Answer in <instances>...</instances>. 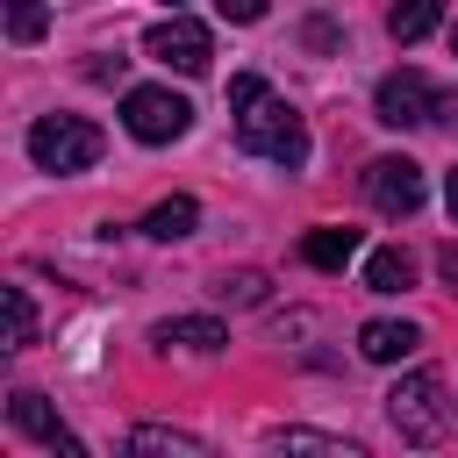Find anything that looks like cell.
<instances>
[{
  "label": "cell",
  "instance_id": "1",
  "mask_svg": "<svg viewBox=\"0 0 458 458\" xmlns=\"http://www.w3.org/2000/svg\"><path fill=\"white\" fill-rule=\"evenodd\" d=\"M229 114H236V143H243L250 157L286 165V172L308 165V129H301V114H293L258 72H236V79H229Z\"/></svg>",
  "mask_w": 458,
  "mask_h": 458
},
{
  "label": "cell",
  "instance_id": "2",
  "mask_svg": "<svg viewBox=\"0 0 458 458\" xmlns=\"http://www.w3.org/2000/svg\"><path fill=\"white\" fill-rule=\"evenodd\" d=\"M29 157H36L43 172H86V165L100 157V129L79 122V114H43V122L29 129Z\"/></svg>",
  "mask_w": 458,
  "mask_h": 458
},
{
  "label": "cell",
  "instance_id": "3",
  "mask_svg": "<svg viewBox=\"0 0 458 458\" xmlns=\"http://www.w3.org/2000/svg\"><path fill=\"white\" fill-rule=\"evenodd\" d=\"M386 415H394V429H401L408 444H437L444 422H451V408H444V379H437V372H408V379L386 394Z\"/></svg>",
  "mask_w": 458,
  "mask_h": 458
},
{
  "label": "cell",
  "instance_id": "4",
  "mask_svg": "<svg viewBox=\"0 0 458 458\" xmlns=\"http://www.w3.org/2000/svg\"><path fill=\"white\" fill-rule=\"evenodd\" d=\"M372 107H379V122L386 129H422V122H444V114H458L422 72H386L379 79V93H372Z\"/></svg>",
  "mask_w": 458,
  "mask_h": 458
},
{
  "label": "cell",
  "instance_id": "5",
  "mask_svg": "<svg viewBox=\"0 0 458 458\" xmlns=\"http://www.w3.org/2000/svg\"><path fill=\"white\" fill-rule=\"evenodd\" d=\"M122 122H129V136H136V143H172V136H186V129H193V107H186L172 86H129Z\"/></svg>",
  "mask_w": 458,
  "mask_h": 458
},
{
  "label": "cell",
  "instance_id": "6",
  "mask_svg": "<svg viewBox=\"0 0 458 458\" xmlns=\"http://www.w3.org/2000/svg\"><path fill=\"white\" fill-rule=\"evenodd\" d=\"M143 50L157 57V64H172V72H208V57H215V43H208V29L200 21H186V14H172V21H150V36H143Z\"/></svg>",
  "mask_w": 458,
  "mask_h": 458
},
{
  "label": "cell",
  "instance_id": "7",
  "mask_svg": "<svg viewBox=\"0 0 458 458\" xmlns=\"http://www.w3.org/2000/svg\"><path fill=\"white\" fill-rule=\"evenodd\" d=\"M365 200L379 215H415L422 208V165L415 157H372L365 165Z\"/></svg>",
  "mask_w": 458,
  "mask_h": 458
},
{
  "label": "cell",
  "instance_id": "8",
  "mask_svg": "<svg viewBox=\"0 0 458 458\" xmlns=\"http://www.w3.org/2000/svg\"><path fill=\"white\" fill-rule=\"evenodd\" d=\"M7 422H14L21 437H36V444H50V451L79 458V437H72V429H64V422L43 408V394H14V401H7Z\"/></svg>",
  "mask_w": 458,
  "mask_h": 458
},
{
  "label": "cell",
  "instance_id": "9",
  "mask_svg": "<svg viewBox=\"0 0 458 458\" xmlns=\"http://www.w3.org/2000/svg\"><path fill=\"white\" fill-rule=\"evenodd\" d=\"M415 344H422L415 322H365V329H358V351H365L372 365H401Z\"/></svg>",
  "mask_w": 458,
  "mask_h": 458
},
{
  "label": "cell",
  "instance_id": "10",
  "mask_svg": "<svg viewBox=\"0 0 458 458\" xmlns=\"http://www.w3.org/2000/svg\"><path fill=\"white\" fill-rule=\"evenodd\" d=\"M157 344H165V351H172V344H179V351H222L229 329H222L215 315H179V322H157Z\"/></svg>",
  "mask_w": 458,
  "mask_h": 458
},
{
  "label": "cell",
  "instance_id": "11",
  "mask_svg": "<svg viewBox=\"0 0 458 458\" xmlns=\"http://www.w3.org/2000/svg\"><path fill=\"white\" fill-rule=\"evenodd\" d=\"M193 222H200V208H193L186 193H172V200H157V208L143 215V236H157V243H179V236H193Z\"/></svg>",
  "mask_w": 458,
  "mask_h": 458
},
{
  "label": "cell",
  "instance_id": "12",
  "mask_svg": "<svg viewBox=\"0 0 458 458\" xmlns=\"http://www.w3.org/2000/svg\"><path fill=\"white\" fill-rule=\"evenodd\" d=\"M301 258H308V265H322V272H344V265L358 258V229H308Z\"/></svg>",
  "mask_w": 458,
  "mask_h": 458
},
{
  "label": "cell",
  "instance_id": "13",
  "mask_svg": "<svg viewBox=\"0 0 458 458\" xmlns=\"http://www.w3.org/2000/svg\"><path fill=\"white\" fill-rule=\"evenodd\" d=\"M437 21H444V0H394V14H386V36H394V43H422Z\"/></svg>",
  "mask_w": 458,
  "mask_h": 458
},
{
  "label": "cell",
  "instance_id": "14",
  "mask_svg": "<svg viewBox=\"0 0 458 458\" xmlns=\"http://www.w3.org/2000/svg\"><path fill=\"white\" fill-rule=\"evenodd\" d=\"M408 279H415L408 250H372V258H365V286H372V293H401Z\"/></svg>",
  "mask_w": 458,
  "mask_h": 458
},
{
  "label": "cell",
  "instance_id": "15",
  "mask_svg": "<svg viewBox=\"0 0 458 458\" xmlns=\"http://www.w3.org/2000/svg\"><path fill=\"white\" fill-rule=\"evenodd\" d=\"M129 451H172V458H200V437H186V429H129Z\"/></svg>",
  "mask_w": 458,
  "mask_h": 458
},
{
  "label": "cell",
  "instance_id": "16",
  "mask_svg": "<svg viewBox=\"0 0 458 458\" xmlns=\"http://www.w3.org/2000/svg\"><path fill=\"white\" fill-rule=\"evenodd\" d=\"M36 344V308H29V286H7V351Z\"/></svg>",
  "mask_w": 458,
  "mask_h": 458
},
{
  "label": "cell",
  "instance_id": "17",
  "mask_svg": "<svg viewBox=\"0 0 458 458\" xmlns=\"http://www.w3.org/2000/svg\"><path fill=\"white\" fill-rule=\"evenodd\" d=\"M43 21H50V14H43V0H14V7H7V36H14V43H36V36H43Z\"/></svg>",
  "mask_w": 458,
  "mask_h": 458
},
{
  "label": "cell",
  "instance_id": "18",
  "mask_svg": "<svg viewBox=\"0 0 458 458\" xmlns=\"http://www.w3.org/2000/svg\"><path fill=\"white\" fill-rule=\"evenodd\" d=\"M279 444H286V451H336V458H358L351 444H336V437H315V429H279Z\"/></svg>",
  "mask_w": 458,
  "mask_h": 458
},
{
  "label": "cell",
  "instance_id": "19",
  "mask_svg": "<svg viewBox=\"0 0 458 458\" xmlns=\"http://www.w3.org/2000/svg\"><path fill=\"white\" fill-rule=\"evenodd\" d=\"M215 293H222V301H243V308H250V301H265V279H258V272H236V279H222Z\"/></svg>",
  "mask_w": 458,
  "mask_h": 458
},
{
  "label": "cell",
  "instance_id": "20",
  "mask_svg": "<svg viewBox=\"0 0 458 458\" xmlns=\"http://www.w3.org/2000/svg\"><path fill=\"white\" fill-rule=\"evenodd\" d=\"M215 14H222V21H258L265 0H215Z\"/></svg>",
  "mask_w": 458,
  "mask_h": 458
},
{
  "label": "cell",
  "instance_id": "21",
  "mask_svg": "<svg viewBox=\"0 0 458 458\" xmlns=\"http://www.w3.org/2000/svg\"><path fill=\"white\" fill-rule=\"evenodd\" d=\"M437 272H444V286L458 293V243H444V250H437Z\"/></svg>",
  "mask_w": 458,
  "mask_h": 458
},
{
  "label": "cell",
  "instance_id": "22",
  "mask_svg": "<svg viewBox=\"0 0 458 458\" xmlns=\"http://www.w3.org/2000/svg\"><path fill=\"white\" fill-rule=\"evenodd\" d=\"M444 200H451V215H458V172H451V179H444Z\"/></svg>",
  "mask_w": 458,
  "mask_h": 458
},
{
  "label": "cell",
  "instance_id": "23",
  "mask_svg": "<svg viewBox=\"0 0 458 458\" xmlns=\"http://www.w3.org/2000/svg\"><path fill=\"white\" fill-rule=\"evenodd\" d=\"M451 50H458V29H451Z\"/></svg>",
  "mask_w": 458,
  "mask_h": 458
}]
</instances>
